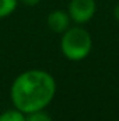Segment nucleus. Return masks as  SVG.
Instances as JSON below:
<instances>
[{
  "mask_svg": "<svg viewBox=\"0 0 119 121\" xmlns=\"http://www.w3.org/2000/svg\"><path fill=\"white\" fill-rule=\"evenodd\" d=\"M56 82L53 76L45 70L31 69L16 78L11 85L10 97L14 107L24 114L45 110L53 100Z\"/></svg>",
  "mask_w": 119,
  "mask_h": 121,
  "instance_id": "1",
  "label": "nucleus"
},
{
  "mask_svg": "<svg viewBox=\"0 0 119 121\" xmlns=\"http://www.w3.org/2000/svg\"><path fill=\"white\" fill-rule=\"evenodd\" d=\"M92 48V39L87 30L81 27H70L66 30L60 39L62 54L70 60L84 59Z\"/></svg>",
  "mask_w": 119,
  "mask_h": 121,
  "instance_id": "2",
  "label": "nucleus"
},
{
  "mask_svg": "<svg viewBox=\"0 0 119 121\" xmlns=\"http://www.w3.org/2000/svg\"><path fill=\"white\" fill-rule=\"evenodd\" d=\"M95 0H71L69 4V16L77 24L90 21L95 14Z\"/></svg>",
  "mask_w": 119,
  "mask_h": 121,
  "instance_id": "3",
  "label": "nucleus"
},
{
  "mask_svg": "<svg viewBox=\"0 0 119 121\" xmlns=\"http://www.w3.org/2000/svg\"><path fill=\"white\" fill-rule=\"evenodd\" d=\"M70 21L71 18L69 16V11H64V10H53L48 14V18H46L49 30L56 34H63L66 30H69Z\"/></svg>",
  "mask_w": 119,
  "mask_h": 121,
  "instance_id": "4",
  "label": "nucleus"
},
{
  "mask_svg": "<svg viewBox=\"0 0 119 121\" xmlns=\"http://www.w3.org/2000/svg\"><path fill=\"white\" fill-rule=\"evenodd\" d=\"M0 121H25V114L16 107L13 110H7L0 114Z\"/></svg>",
  "mask_w": 119,
  "mask_h": 121,
  "instance_id": "5",
  "label": "nucleus"
},
{
  "mask_svg": "<svg viewBox=\"0 0 119 121\" xmlns=\"http://www.w3.org/2000/svg\"><path fill=\"white\" fill-rule=\"evenodd\" d=\"M17 3L18 0H0V18L10 16L16 10Z\"/></svg>",
  "mask_w": 119,
  "mask_h": 121,
  "instance_id": "6",
  "label": "nucleus"
},
{
  "mask_svg": "<svg viewBox=\"0 0 119 121\" xmlns=\"http://www.w3.org/2000/svg\"><path fill=\"white\" fill-rule=\"evenodd\" d=\"M25 121H52V118L44 110H38V111H32V113L25 114Z\"/></svg>",
  "mask_w": 119,
  "mask_h": 121,
  "instance_id": "7",
  "label": "nucleus"
},
{
  "mask_svg": "<svg viewBox=\"0 0 119 121\" xmlns=\"http://www.w3.org/2000/svg\"><path fill=\"white\" fill-rule=\"evenodd\" d=\"M18 1H21V3H24L25 6H30V7L36 6V4H39V3H41V0H18Z\"/></svg>",
  "mask_w": 119,
  "mask_h": 121,
  "instance_id": "8",
  "label": "nucleus"
},
{
  "mask_svg": "<svg viewBox=\"0 0 119 121\" xmlns=\"http://www.w3.org/2000/svg\"><path fill=\"white\" fill-rule=\"evenodd\" d=\"M114 17L116 18V21H119V3L115 6V9H114Z\"/></svg>",
  "mask_w": 119,
  "mask_h": 121,
  "instance_id": "9",
  "label": "nucleus"
}]
</instances>
